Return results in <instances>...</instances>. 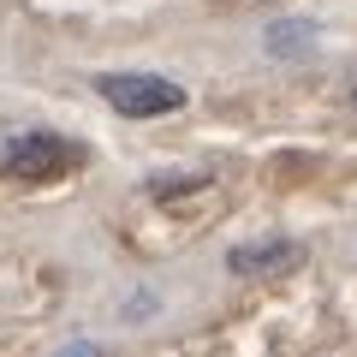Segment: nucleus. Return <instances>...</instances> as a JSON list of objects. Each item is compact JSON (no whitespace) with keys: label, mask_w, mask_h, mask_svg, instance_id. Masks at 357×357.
<instances>
[{"label":"nucleus","mask_w":357,"mask_h":357,"mask_svg":"<svg viewBox=\"0 0 357 357\" xmlns=\"http://www.w3.org/2000/svg\"><path fill=\"white\" fill-rule=\"evenodd\" d=\"M84 167V149L60 131H18V137L0 143V173L6 178H60Z\"/></svg>","instance_id":"nucleus-1"},{"label":"nucleus","mask_w":357,"mask_h":357,"mask_svg":"<svg viewBox=\"0 0 357 357\" xmlns=\"http://www.w3.org/2000/svg\"><path fill=\"white\" fill-rule=\"evenodd\" d=\"M102 102L126 119H155V114H178L185 107V89L173 77H155V72H102L96 77Z\"/></svg>","instance_id":"nucleus-2"},{"label":"nucleus","mask_w":357,"mask_h":357,"mask_svg":"<svg viewBox=\"0 0 357 357\" xmlns=\"http://www.w3.org/2000/svg\"><path fill=\"white\" fill-rule=\"evenodd\" d=\"M304 262V250H298L292 238H268V244H238V250L227 256L232 274H274V268H292Z\"/></svg>","instance_id":"nucleus-3"},{"label":"nucleus","mask_w":357,"mask_h":357,"mask_svg":"<svg viewBox=\"0 0 357 357\" xmlns=\"http://www.w3.org/2000/svg\"><path fill=\"white\" fill-rule=\"evenodd\" d=\"M286 48H304V30H292V24L274 30V54H286Z\"/></svg>","instance_id":"nucleus-4"},{"label":"nucleus","mask_w":357,"mask_h":357,"mask_svg":"<svg viewBox=\"0 0 357 357\" xmlns=\"http://www.w3.org/2000/svg\"><path fill=\"white\" fill-rule=\"evenodd\" d=\"M54 357H102V345H89V340H72L66 351H54Z\"/></svg>","instance_id":"nucleus-5"}]
</instances>
